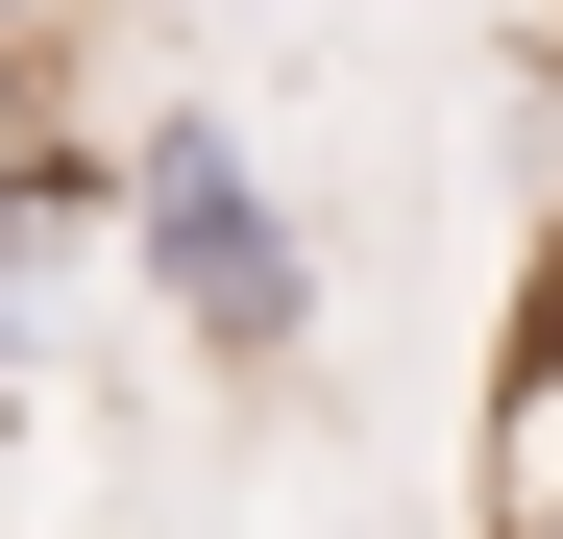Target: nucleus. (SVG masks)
I'll return each instance as SVG.
<instances>
[{
    "instance_id": "obj_2",
    "label": "nucleus",
    "mask_w": 563,
    "mask_h": 539,
    "mask_svg": "<svg viewBox=\"0 0 563 539\" xmlns=\"http://www.w3.org/2000/svg\"><path fill=\"white\" fill-rule=\"evenodd\" d=\"M25 50H74V0H25Z\"/></svg>"
},
{
    "instance_id": "obj_1",
    "label": "nucleus",
    "mask_w": 563,
    "mask_h": 539,
    "mask_svg": "<svg viewBox=\"0 0 563 539\" xmlns=\"http://www.w3.org/2000/svg\"><path fill=\"white\" fill-rule=\"evenodd\" d=\"M123 245H147V295L197 319V369H295V343H319V245H295V197L245 172L221 99H147V123H123Z\"/></svg>"
}]
</instances>
